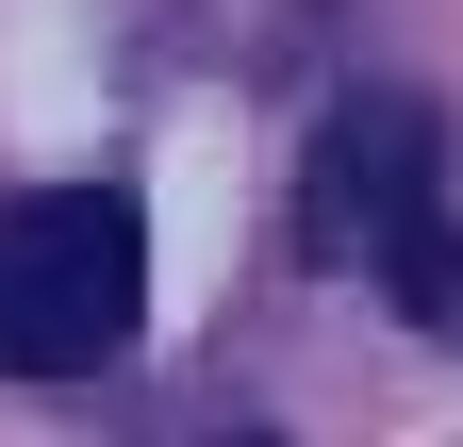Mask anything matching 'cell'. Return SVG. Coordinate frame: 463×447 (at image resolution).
<instances>
[{
  "label": "cell",
  "instance_id": "obj_1",
  "mask_svg": "<svg viewBox=\"0 0 463 447\" xmlns=\"http://www.w3.org/2000/svg\"><path fill=\"white\" fill-rule=\"evenodd\" d=\"M298 233H315V265H381V299L414 331H463V215H447V149L414 100H331L315 117Z\"/></svg>",
  "mask_w": 463,
  "mask_h": 447
},
{
  "label": "cell",
  "instance_id": "obj_2",
  "mask_svg": "<svg viewBox=\"0 0 463 447\" xmlns=\"http://www.w3.org/2000/svg\"><path fill=\"white\" fill-rule=\"evenodd\" d=\"M149 315V215L116 183H50L0 215V365L17 381H83L133 348Z\"/></svg>",
  "mask_w": 463,
  "mask_h": 447
}]
</instances>
